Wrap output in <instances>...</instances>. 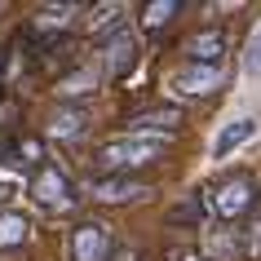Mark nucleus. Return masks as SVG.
<instances>
[{"label": "nucleus", "instance_id": "nucleus-1", "mask_svg": "<svg viewBox=\"0 0 261 261\" xmlns=\"http://www.w3.org/2000/svg\"><path fill=\"white\" fill-rule=\"evenodd\" d=\"M168 142L164 138H111L102 151H97V168L107 173V177H124L128 168H146L155 160H164Z\"/></svg>", "mask_w": 261, "mask_h": 261}, {"label": "nucleus", "instance_id": "nucleus-2", "mask_svg": "<svg viewBox=\"0 0 261 261\" xmlns=\"http://www.w3.org/2000/svg\"><path fill=\"white\" fill-rule=\"evenodd\" d=\"M252 204H257V186H252V177H248V173L221 177L217 186L208 191V208H213L221 221H239Z\"/></svg>", "mask_w": 261, "mask_h": 261}, {"label": "nucleus", "instance_id": "nucleus-3", "mask_svg": "<svg viewBox=\"0 0 261 261\" xmlns=\"http://www.w3.org/2000/svg\"><path fill=\"white\" fill-rule=\"evenodd\" d=\"M31 199L40 208H49V213H71L80 195H75V186H71V177L62 168L44 164V168H36V177H31Z\"/></svg>", "mask_w": 261, "mask_h": 261}, {"label": "nucleus", "instance_id": "nucleus-4", "mask_svg": "<svg viewBox=\"0 0 261 261\" xmlns=\"http://www.w3.org/2000/svg\"><path fill=\"white\" fill-rule=\"evenodd\" d=\"M71 261H111V230L102 221H80L71 230Z\"/></svg>", "mask_w": 261, "mask_h": 261}, {"label": "nucleus", "instance_id": "nucleus-5", "mask_svg": "<svg viewBox=\"0 0 261 261\" xmlns=\"http://www.w3.org/2000/svg\"><path fill=\"white\" fill-rule=\"evenodd\" d=\"M128 138H164L168 133H177L181 128V111L177 107H151V111H138V115H128Z\"/></svg>", "mask_w": 261, "mask_h": 261}, {"label": "nucleus", "instance_id": "nucleus-6", "mask_svg": "<svg viewBox=\"0 0 261 261\" xmlns=\"http://www.w3.org/2000/svg\"><path fill=\"white\" fill-rule=\"evenodd\" d=\"M221 80H226V71L221 67H181L177 75H173V89H177V97H208V93H217Z\"/></svg>", "mask_w": 261, "mask_h": 261}, {"label": "nucleus", "instance_id": "nucleus-7", "mask_svg": "<svg viewBox=\"0 0 261 261\" xmlns=\"http://www.w3.org/2000/svg\"><path fill=\"white\" fill-rule=\"evenodd\" d=\"M102 67H107L111 80H124L128 71L138 67V40L128 36V31H115L107 40V54H102Z\"/></svg>", "mask_w": 261, "mask_h": 261}, {"label": "nucleus", "instance_id": "nucleus-8", "mask_svg": "<svg viewBox=\"0 0 261 261\" xmlns=\"http://www.w3.org/2000/svg\"><path fill=\"white\" fill-rule=\"evenodd\" d=\"M89 195H93L97 204H133V199H146L151 186H142L133 177H97L89 186Z\"/></svg>", "mask_w": 261, "mask_h": 261}, {"label": "nucleus", "instance_id": "nucleus-9", "mask_svg": "<svg viewBox=\"0 0 261 261\" xmlns=\"http://www.w3.org/2000/svg\"><path fill=\"white\" fill-rule=\"evenodd\" d=\"M221 54H226V31L217 27H204L186 40V58L195 67H221Z\"/></svg>", "mask_w": 261, "mask_h": 261}, {"label": "nucleus", "instance_id": "nucleus-10", "mask_svg": "<svg viewBox=\"0 0 261 261\" xmlns=\"http://www.w3.org/2000/svg\"><path fill=\"white\" fill-rule=\"evenodd\" d=\"M84 128H89V111H84V107H58L54 120H49V133H54L58 142L84 138Z\"/></svg>", "mask_w": 261, "mask_h": 261}, {"label": "nucleus", "instance_id": "nucleus-11", "mask_svg": "<svg viewBox=\"0 0 261 261\" xmlns=\"http://www.w3.org/2000/svg\"><path fill=\"white\" fill-rule=\"evenodd\" d=\"M75 14H80V5H44V9H36L31 27L40 31V36H54V31H67Z\"/></svg>", "mask_w": 261, "mask_h": 261}, {"label": "nucleus", "instance_id": "nucleus-12", "mask_svg": "<svg viewBox=\"0 0 261 261\" xmlns=\"http://www.w3.org/2000/svg\"><path fill=\"white\" fill-rule=\"evenodd\" d=\"M252 128H257V120H234V124H226V128L217 133V142H213V155H217V160H226L234 146H244V142L252 138Z\"/></svg>", "mask_w": 261, "mask_h": 261}, {"label": "nucleus", "instance_id": "nucleus-13", "mask_svg": "<svg viewBox=\"0 0 261 261\" xmlns=\"http://www.w3.org/2000/svg\"><path fill=\"white\" fill-rule=\"evenodd\" d=\"M173 14H181L177 0H151V5L142 9V27H146V31H160V27L173 22Z\"/></svg>", "mask_w": 261, "mask_h": 261}, {"label": "nucleus", "instance_id": "nucleus-14", "mask_svg": "<svg viewBox=\"0 0 261 261\" xmlns=\"http://www.w3.org/2000/svg\"><path fill=\"white\" fill-rule=\"evenodd\" d=\"M120 18H124V5H97L93 14H89V31H93V36L120 31Z\"/></svg>", "mask_w": 261, "mask_h": 261}, {"label": "nucleus", "instance_id": "nucleus-15", "mask_svg": "<svg viewBox=\"0 0 261 261\" xmlns=\"http://www.w3.org/2000/svg\"><path fill=\"white\" fill-rule=\"evenodd\" d=\"M27 217L22 213H0V248H14V244H22L27 239Z\"/></svg>", "mask_w": 261, "mask_h": 261}, {"label": "nucleus", "instance_id": "nucleus-16", "mask_svg": "<svg viewBox=\"0 0 261 261\" xmlns=\"http://www.w3.org/2000/svg\"><path fill=\"white\" fill-rule=\"evenodd\" d=\"M97 89V75L89 67H80L75 75H67V80H58V93L62 97H84V93H93Z\"/></svg>", "mask_w": 261, "mask_h": 261}, {"label": "nucleus", "instance_id": "nucleus-17", "mask_svg": "<svg viewBox=\"0 0 261 261\" xmlns=\"http://www.w3.org/2000/svg\"><path fill=\"white\" fill-rule=\"evenodd\" d=\"M244 67H248V71H261V31H257V40L248 44V58H244Z\"/></svg>", "mask_w": 261, "mask_h": 261}, {"label": "nucleus", "instance_id": "nucleus-18", "mask_svg": "<svg viewBox=\"0 0 261 261\" xmlns=\"http://www.w3.org/2000/svg\"><path fill=\"white\" fill-rule=\"evenodd\" d=\"M173 261H204L199 252H173Z\"/></svg>", "mask_w": 261, "mask_h": 261}, {"label": "nucleus", "instance_id": "nucleus-19", "mask_svg": "<svg viewBox=\"0 0 261 261\" xmlns=\"http://www.w3.org/2000/svg\"><path fill=\"white\" fill-rule=\"evenodd\" d=\"M9 195H14V186H9V181H0V204H5Z\"/></svg>", "mask_w": 261, "mask_h": 261}]
</instances>
